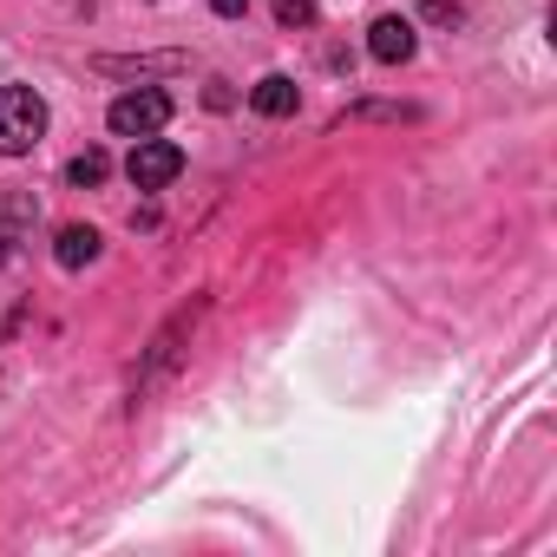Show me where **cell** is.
<instances>
[{"label":"cell","mask_w":557,"mask_h":557,"mask_svg":"<svg viewBox=\"0 0 557 557\" xmlns=\"http://www.w3.org/2000/svg\"><path fill=\"white\" fill-rule=\"evenodd\" d=\"M47 138V99L34 86H0V158H27Z\"/></svg>","instance_id":"1"},{"label":"cell","mask_w":557,"mask_h":557,"mask_svg":"<svg viewBox=\"0 0 557 557\" xmlns=\"http://www.w3.org/2000/svg\"><path fill=\"white\" fill-rule=\"evenodd\" d=\"M106 125H112L119 138H151V132H164V125H171V92H158V86H138V92L112 99Z\"/></svg>","instance_id":"2"},{"label":"cell","mask_w":557,"mask_h":557,"mask_svg":"<svg viewBox=\"0 0 557 557\" xmlns=\"http://www.w3.org/2000/svg\"><path fill=\"white\" fill-rule=\"evenodd\" d=\"M177 171H184V151H177L171 138H158V132H151V138H132V158H125V177H132L138 190H164V184H171Z\"/></svg>","instance_id":"3"},{"label":"cell","mask_w":557,"mask_h":557,"mask_svg":"<svg viewBox=\"0 0 557 557\" xmlns=\"http://www.w3.org/2000/svg\"><path fill=\"white\" fill-rule=\"evenodd\" d=\"M34 223H40V203L27 190H0V269L34 243Z\"/></svg>","instance_id":"4"},{"label":"cell","mask_w":557,"mask_h":557,"mask_svg":"<svg viewBox=\"0 0 557 557\" xmlns=\"http://www.w3.org/2000/svg\"><path fill=\"white\" fill-rule=\"evenodd\" d=\"M413 47H420V40H413V21H400V14H387V21L368 27V53H374L381 66H407Z\"/></svg>","instance_id":"5"},{"label":"cell","mask_w":557,"mask_h":557,"mask_svg":"<svg viewBox=\"0 0 557 557\" xmlns=\"http://www.w3.org/2000/svg\"><path fill=\"white\" fill-rule=\"evenodd\" d=\"M99 249H106V243H99L92 223H66V230L53 236V262H60V269H86V262H99Z\"/></svg>","instance_id":"6"},{"label":"cell","mask_w":557,"mask_h":557,"mask_svg":"<svg viewBox=\"0 0 557 557\" xmlns=\"http://www.w3.org/2000/svg\"><path fill=\"white\" fill-rule=\"evenodd\" d=\"M249 106H256L262 119H289V112L302 106V92H296V79H289V73H269V79H256Z\"/></svg>","instance_id":"7"},{"label":"cell","mask_w":557,"mask_h":557,"mask_svg":"<svg viewBox=\"0 0 557 557\" xmlns=\"http://www.w3.org/2000/svg\"><path fill=\"white\" fill-rule=\"evenodd\" d=\"M106 171H112V158H106L99 145H92V151H79V158L66 164V177H73L79 190H92V184H106Z\"/></svg>","instance_id":"8"},{"label":"cell","mask_w":557,"mask_h":557,"mask_svg":"<svg viewBox=\"0 0 557 557\" xmlns=\"http://www.w3.org/2000/svg\"><path fill=\"white\" fill-rule=\"evenodd\" d=\"M275 21L283 27H315V0H275Z\"/></svg>","instance_id":"9"},{"label":"cell","mask_w":557,"mask_h":557,"mask_svg":"<svg viewBox=\"0 0 557 557\" xmlns=\"http://www.w3.org/2000/svg\"><path fill=\"white\" fill-rule=\"evenodd\" d=\"M426 21H453L459 27V8H453V0H426Z\"/></svg>","instance_id":"10"},{"label":"cell","mask_w":557,"mask_h":557,"mask_svg":"<svg viewBox=\"0 0 557 557\" xmlns=\"http://www.w3.org/2000/svg\"><path fill=\"white\" fill-rule=\"evenodd\" d=\"M210 8H216V14H223V21H236V14H243V8H249V0H210Z\"/></svg>","instance_id":"11"}]
</instances>
